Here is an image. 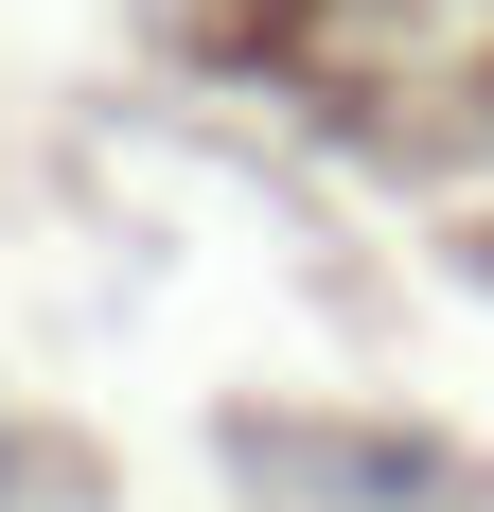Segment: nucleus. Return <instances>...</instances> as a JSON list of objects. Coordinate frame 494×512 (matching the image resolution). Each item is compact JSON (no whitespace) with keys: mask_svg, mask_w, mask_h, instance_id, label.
<instances>
[]
</instances>
